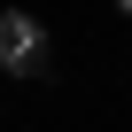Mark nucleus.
I'll list each match as a JSON object with an SVG mask.
<instances>
[{"label":"nucleus","mask_w":132,"mask_h":132,"mask_svg":"<svg viewBox=\"0 0 132 132\" xmlns=\"http://www.w3.org/2000/svg\"><path fill=\"white\" fill-rule=\"evenodd\" d=\"M0 70L8 78H39L47 70V23L23 8H0Z\"/></svg>","instance_id":"f257e3e1"},{"label":"nucleus","mask_w":132,"mask_h":132,"mask_svg":"<svg viewBox=\"0 0 132 132\" xmlns=\"http://www.w3.org/2000/svg\"><path fill=\"white\" fill-rule=\"evenodd\" d=\"M117 8H124V16H132V0H117Z\"/></svg>","instance_id":"f03ea898"}]
</instances>
